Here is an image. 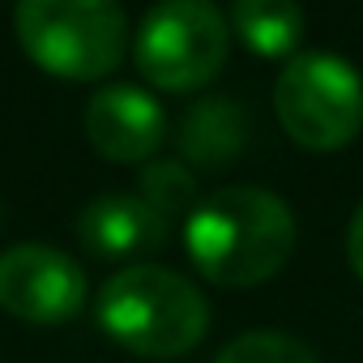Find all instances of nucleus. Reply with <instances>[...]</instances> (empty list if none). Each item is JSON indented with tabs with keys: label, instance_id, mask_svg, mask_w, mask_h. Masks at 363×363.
Instances as JSON below:
<instances>
[{
	"label": "nucleus",
	"instance_id": "obj_1",
	"mask_svg": "<svg viewBox=\"0 0 363 363\" xmlns=\"http://www.w3.org/2000/svg\"><path fill=\"white\" fill-rule=\"evenodd\" d=\"M295 214L269 189H218L184 218V252L218 286L269 282L295 252Z\"/></svg>",
	"mask_w": 363,
	"mask_h": 363
},
{
	"label": "nucleus",
	"instance_id": "obj_7",
	"mask_svg": "<svg viewBox=\"0 0 363 363\" xmlns=\"http://www.w3.org/2000/svg\"><path fill=\"white\" fill-rule=\"evenodd\" d=\"M86 141L111 158V162H145L162 137H167V116L154 94L141 86H103L86 103Z\"/></svg>",
	"mask_w": 363,
	"mask_h": 363
},
{
	"label": "nucleus",
	"instance_id": "obj_3",
	"mask_svg": "<svg viewBox=\"0 0 363 363\" xmlns=\"http://www.w3.org/2000/svg\"><path fill=\"white\" fill-rule=\"evenodd\" d=\"M22 52L52 77L99 82L128 48V18L111 0H26L13 9Z\"/></svg>",
	"mask_w": 363,
	"mask_h": 363
},
{
	"label": "nucleus",
	"instance_id": "obj_13",
	"mask_svg": "<svg viewBox=\"0 0 363 363\" xmlns=\"http://www.w3.org/2000/svg\"><path fill=\"white\" fill-rule=\"evenodd\" d=\"M346 257H350L354 278L363 282V206L350 214V227H346Z\"/></svg>",
	"mask_w": 363,
	"mask_h": 363
},
{
	"label": "nucleus",
	"instance_id": "obj_8",
	"mask_svg": "<svg viewBox=\"0 0 363 363\" xmlns=\"http://www.w3.org/2000/svg\"><path fill=\"white\" fill-rule=\"evenodd\" d=\"M171 223L145 206L137 193H107L94 197L82 214H77V240L94 252V257H137V252H154L167 244Z\"/></svg>",
	"mask_w": 363,
	"mask_h": 363
},
{
	"label": "nucleus",
	"instance_id": "obj_2",
	"mask_svg": "<svg viewBox=\"0 0 363 363\" xmlns=\"http://www.w3.org/2000/svg\"><path fill=\"white\" fill-rule=\"evenodd\" d=\"M99 325L111 342L145 359H175L189 354L210 329V303L167 265H133L103 282L94 299Z\"/></svg>",
	"mask_w": 363,
	"mask_h": 363
},
{
	"label": "nucleus",
	"instance_id": "obj_9",
	"mask_svg": "<svg viewBox=\"0 0 363 363\" xmlns=\"http://www.w3.org/2000/svg\"><path fill=\"white\" fill-rule=\"evenodd\" d=\"M248 141V116L231 99H197L175 128V150L197 167H223L240 158Z\"/></svg>",
	"mask_w": 363,
	"mask_h": 363
},
{
	"label": "nucleus",
	"instance_id": "obj_4",
	"mask_svg": "<svg viewBox=\"0 0 363 363\" xmlns=\"http://www.w3.org/2000/svg\"><path fill=\"white\" fill-rule=\"evenodd\" d=\"M274 111L295 145L342 150L363 128V77L333 52H299L274 82Z\"/></svg>",
	"mask_w": 363,
	"mask_h": 363
},
{
	"label": "nucleus",
	"instance_id": "obj_12",
	"mask_svg": "<svg viewBox=\"0 0 363 363\" xmlns=\"http://www.w3.org/2000/svg\"><path fill=\"white\" fill-rule=\"evenodd\" d=\"M210 363H320L299 337L278 333V329H248L231 337Z\"/></svg>",
	"mask_w": 363,
	"mask_h": 363
},
{
	"label": "nucleus",
	"instance_id": "obj_6",
	"mask_svg": "<svg viewBox=\"0 0 363 363\" xmlns=\"http://www.w3.org/2000/svg\"><path fill=\"white\" fill-rule=\"evenodd\" d=\"M86 303V274L73 257L48 244H13L0 252V308L35 320L60 325Z\"/></svg>",
	"mask_w": 363,
	"mask_h": 363
},
{
	"label": "nucleus",
	"instance_id": "obj_5",
	"mask_svg": "<svg viewBox=\"0 0 363 363\" xmlns=\"http://www.w3.org/2000/svg\"><path fill=\"white\" fill-rule=\"evenodd\" d=\"M227 18L206 0H167L141 18L133 56L150 86L184 94L218 77L227 65Z\"/></svg>",
	"mask_w": 363,
	"mask_h": 363
},
{
	"label": "nucleus",
	"instance_id": "obj_10",
	"mask_svg": "<svg viewBox=\"0 0 363 363\" xmlns=\"http://www.w3.org/2000/svg\"><path fill=\"white\" fill-rule=\"evenodd\" d=\"M227 22L257 56H269V60L291 56L308 26L303 9L291 5V0H240Z\"/></svg>",
	"mask_w": 363,
	"mask_h": 363
},
{
	"label": "nucleus",
	"instance_id": "obj_11",
	"mask_svg": "<svg viewBox=\"0 0 363 363\" xmlns=\"http://www.w3.org/2000/svg\"><path fill=\"white\" fill-rule=\"evenodd\" d=\"M137 197L145 206H154L171 223L175 214H193L197 210V175L179 162V158L145 162V171H141V193Z\"/></svg>",
	"mask_w": 363,
	"mask_h": 363
}]
</instances>
